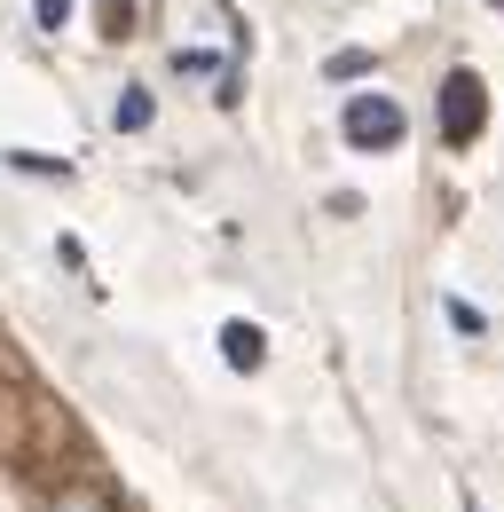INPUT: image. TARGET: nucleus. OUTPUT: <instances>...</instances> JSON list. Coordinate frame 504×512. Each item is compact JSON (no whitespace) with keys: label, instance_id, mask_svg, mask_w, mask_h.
<instances>
[{"label":"nucleus","instance_id":"f257e3e1","mask_svg":"<svg viewBox=\"0 0 504 512\" xmlns=\"http://www.w3.org/2000/svg\"><path fill=\"white\" fill-rule=\"evenodd\" d=\"M339 127H347L355 150H394L410 119H402V103H394V95H355V103L339 111Z\"/></svg>","mask_w":504,"mask_h":512},{"label":"nucleus","instance_id":"20e7f679","mask_svg":"<svg viewBox=\"0 0 504 512\" xmlns=\"http://www.w3.org/2000/svg\"><path fill=\"white\" fill-rule=\"evenodd\" d=\"M150 111H158L150 87H126V95H119V134H142V127H150Z\"/></svg>","mask_w":504,"mask_h":512},{"label":"nucleus","instance_id":"0eeeda50","mask_svg":"<svg viewBox=\"0 0 504 512\" xmlns=\"http://www.w3.org/2000/svg\"><path fill=\"white\" fill-rule=\"evenodd\" d=\"M363 71H371V56H355V48H347V56H331V79H363Z\"/></svg>","mask_w":504,"mask_h":512},{"label":"nucleus","instance_id":"7ed1b4c3","mask_svg":"<svg viewBox=\"0 0 504 512\" xmlns=\"http://www.w3.org/2000/svg\"><path fill=\"white\" fill-rule=\"evenodd\" d=\"M221 355H229L237 371H260V331H252V323H229V331H221Z\"/></svg>","mask_w":504,"mask_h":512},{"label":"nucleus","instance_id":"423d86ee","mask_svg":"<svg viewBox=\"0 0 504 512\" xmlns=\"http://www.w3.org/2000/svg\"><path fill=\"white\" fill-rule=\"evenodd\" d=\"M32 16H40L48 32H63V24H71V0H32Z\"/></svg>","mask_w":504,"mask_h":512},{"label":"nucleus","instance_id":"f03ea898","mask_svg":"<svg viewBox=\"0 0 504 512\" xmlns=\"http://www.w3.org/2000/svg\"><path fill=\"white\" fill-rule=\"evenodd\" d=\"M481 111H489V103H481V79H473V71H449V87H441V134H449V142H473V134H481Z\"/></svg>","mask_w":504,"mask_h":512},{"label":"nucleus","instance_id":"39448f33","mask_svg":"<svg viewBox=\"0 0 504 512\" xmlns=\"http://www.w3.org/2000/svg\"><path fill=\"white\" fill-rule=\"evenodd\" d=\"M48 512H111V505H103L95 489H71V497H56V505H48Z\"/></svg>","mask_w":504,"mask_h":512}]
</instances>
